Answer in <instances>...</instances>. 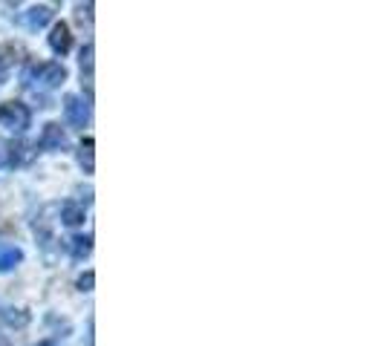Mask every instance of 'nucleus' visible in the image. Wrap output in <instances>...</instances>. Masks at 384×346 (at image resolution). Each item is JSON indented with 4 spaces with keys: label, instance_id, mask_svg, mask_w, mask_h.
<instances>
[{
    "label": "nucleus",
    "instance_id": "12",
    "mask_svg": "<svg viewBox=\"0 0 384 346\" xmlns=\"http://www.w3.org/2000/svg\"><path fill=\"white\" fill-rule=\"evenodd\" d=\"M23 47L21 44H0V66H15L21 58H23Z\"/></svg>",
    "mask_w": 384,
    "mask_h": 346
},
{
    "label": "nucleus",
    "instance_id": "6",
    "mask_svg": "<svg viewBox=\"0 0 384 346\" xmlns=\"http://www.w3.org/2000/svg\"><path fill=\"white\" fill-rule=\"evenodd\" d=\"M49 21H52V6H32V9L23 15V23H26V29H29V32L44 29Z\"/></svg>",
    "mask_w": 384,
    "mask_h": 346
},
{
    "label": "nucleus",
    "instance_id": "10",
    "mask_svg": "<svg viewBox=\"0 0 384 346\" xmlns=\"http://www.w3.org/2000/svg\"><path fill=\"white\" fill-rule=\"evenodd\" d=\"M61 223L70 225V228L81 225V223H84V208L75 205V202H64L61 205Z\"/></svg>",
    "mask_w": 384,
    "mask_h": 346
},
{
    "label": "nucleus",
    "instance_id": "13",
    "mask_svg": "<svg viewBox=\"0 0 384 346\" xmlns=\"http://www.w3.org/2000/svg\"><path fill=\"white\" fill-rule=\"evenodd\" d=\"M93 147H95L93 136H87L84 142H81V147H78V162H81V168H84V173H93V171H95V162H93Z\"/></svg>",
    "mask_w": 384,
    "mask_h": 346
},
{
    "label": "nucleus",
    "instance_id": "7",
    "mask_svg": "<svg viewBox=\"0 0 384 346\" xmlns=\"http://www.w3.org/2000/svg\"><path fill=\"white\" fill-rule=\"evenodd\" d=\"M32 159H35L32 145H26V142H9V164L21 168V164H29Z\"/></svg>",
    "mask_w": 384,
    "mask_h": 346
},
{
    "label": "nucleus",
    "instance_id": "4",
    "mask_svg": "<svg viewBox=\"0 0 384 346\" xmlns=\"http://www.w3.org/2000/svg\"><path fill=\"white\" fill-rule=\"evenodd\" d=\"M44 150H61L64 145H67V133H64V127L58 121H49L47 127H44V133H40V142H38Z\"/></svg>",
    "mask_w": 384,
    "mask_h": 346
},
{
    "label": "nucleus",
    "instance_id": "5",
    "mask_svg": "<svg viewBox=\"0 0 384 346\" xmlns=\"http://www.w3.org/2000/svg\"><path fill=\"white\" fill-rule=\"evenodd\" d=\"M49 47H52V52H58V55H67V52H70V47H73V35H70V26H67L64 21L52 26Z\"/></svg>",
    "mask_w": 384,
    "mask_h": 346
},
{
    "label": "nucleus",
    "instance_id": "11",
    "mask_svg": "<svg viewBox=\"0 0 384 346\" xmlns=\"http://www.w3.org/2000/svg\"><path fill=\"white\" fill-rule=\"evenodd\" d=\"M0 317H3V323L12 326V329H23V326H29V321H32V314L26 309H3Z\"/></svg>",
    "mask_w": 384,
    "mask_h": 346
},
{
    "label": "nucleus",
    "instance_id": "17",
    "mask_svg": "<svg viewBox=\"0 0 384 346\" xmlns=\"http://www.w3.org/2000/svg\"><path fill=\"white\" fill-rule=\"evenodd\" d=\"M38 346H55V343H52V341H40Z\"/></svg>",
    "mask_w": 384,
    "mask_h": 346
},
{
    "label": "nucleus",
    "instance_id": "14",
    "mask_svg": "<svg viewBox=\"0 0 384 346\" xmlns=\"http://www.w3.org/2000/svg\"><path fill=\"white\" fill-rule=\"evenodd\" d=\"M70 251H73V257H87L90 251H93V237H73L70 240Z\"/></svg>",
    "mask_w": 384,
    "mask_h": 346
},
{
    "label": "nucleus",
    "instance_id": "2",
    "mask_svg": "<svg viewBox=\"0 0 384 346\" xmlns=\"http://www.w3.org/2000/svg\"><path fill=\"white\" fill-rule=\"evenodd\" d=\"M32 75L40 81V87H58V84H64V81H67V69H64V64L49 61V64L35 66Z\"/></svg>",
    "mask_w": 384,
    "mask_h": 346
},
{
    "label": "nucleus",
    "instance_id": "8",
    "mask_svg": "<svg viewBox=\"0 0 384 346\" xmlns=\"http://www.w3.org/2000/svg\"><path fill=\"white\" fill-rule=\"evenodd\" d=\"M81 84L87 87V95L93 99V44L81 49Z\"/></svg>",
    "mask_w": 384,
    "mask_h": 346
},
{
    "label": "nucleus",
    "instance_id": "16",
    "mask_svg": "<svg viewBox=\"0 0 384 346\" xmlns=\"http://www.w3.org/2000/svg\"><path fill=\"white\" fill-rule=\"evenodd\" d=\"M84 18L93 21V3H81V6H78V21L84 23Z\"/></svg>",
    "mask_w": 384,
    "mask_h": 346
},
{
    "label": "nucleus",
    "instance_id": "9",
    "mask_svg": "<svg viewBox=\"0 0 384 346\" xmlns=\"http://www.w3.org/2000/svg\"><path fill=\"white\" fill-rule=\"evenodd\" d=\"M21 260H23V251H21L18 245H3V248H0V274L12 271Z\"/></svg>",
    "mask_w": 384,
    "mask_h": 346
},
{
    "label": "nucleus",
    "instance_id": "15",
    "mask_svg": "<svg viewBox=\"0 0 384 346\" xmlns=\"http://www.w3.org/2000/svg\"><path fill=\"white\" fill-rule=\"evenodd\" d=\"M93 283H95V274L93 271L78 277V288H81V292H93Z\"/></svg>",
    "mask_w": 384,
    "mask_h": 346
},
{
    "label": "nucleus",
    "instance_id": "1",
    "mask_svg": "<svg viewBox=\"0 0 384 346\" xmlns=\"http://www.w3.org/2000/svg\"><path fill=\"white\" fill-rule=\"evenodd\" d=\"M32 121V113L29 107H26L23 101H3L0 104V124L9 130H26Z\"/></svg>",
    "mask_w": 384,
    "mask_h": 346
},
{
    "label": "nucleus",
    "instance_id": "3",
    "mask_svg": "<svg viewBox=\"0 0 384 346\" xmlns=\"http://www.w3.org/2000/svg\"><path fill=\"white\" fill-rule=\"evenodd\" d=\"M64 113H67V121H70L73 127H87L90 104H84L78 95H67V99H64Z\"/></svg>",
    "mask_w": 384,
    "mask_h": 346
}]
</instances>
